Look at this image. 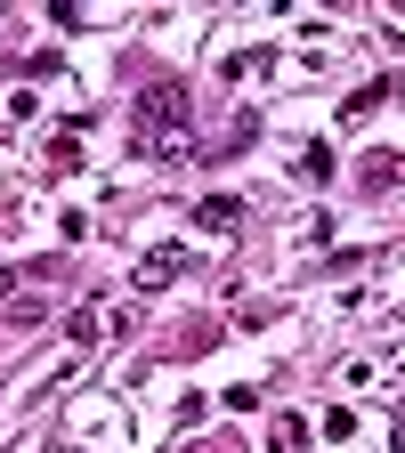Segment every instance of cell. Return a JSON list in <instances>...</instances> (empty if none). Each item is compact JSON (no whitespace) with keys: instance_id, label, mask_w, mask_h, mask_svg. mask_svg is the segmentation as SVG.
<instances>
[{"instance_id":"cell-9","label":"cell","mask_w":405,"mask_h":453,"mask_svg":"<svg viewBox=\"0 0 405 453\" xmlns=\"http://www.w3.org/2000/svg\"><path fill=\"white\" fill-rule=\"evenodd\" d=\"M332 170H340V162H332V146H308V154H300V179H308V187H324Z\"/></svg>"},{"instance_id":"cell-5","label":"cell","mask_w":405,"mask_h":453,"mask_svg":"<svg viewBox=\"0 0 405 453\" xmlns=\"http://www.w3.org/2000/svg\"><path fill=\"white\" fill-rule=\"evenodd\" d=\"M381 97H397V81H365L357 97H340V122H365V113H373Z\"/></svg>"},{"instance_id":"cell-2","label":"cell","mask_w":405,"mask_h":453,"mask_svg":"<svg viewBox=\"0 0 405 453\" xmlns=\"http://www.w3.org/2000/svg\"><path fill=\"white\" fill-rule=\"evenodd\" d=\"M236 219H244L236 195H203V203H195V226H211V235H236Z\"/></svg>"},{"instance_id":"cell-6","label":"cell","mask_w":405,"mask_h":453,"mask_svg":"<svg viewBox=\"0 0 405 453\" xmlns=\"http://www.w3.org/2000/svg\"><path fill=\"white\" fill-rule=\"evenodd\" d=\"M97 332H105L97 308H74V316H66V340H74V349H97Z\"/></svg>"},{"instance_id":"cell-8","label":"cell","mask_w":405,"mask_h":453,"mask_svg":"<svg viewBox=\"0 0 405 453\" xmlns=\"http://www.w3.org/2000/svg\"><path fill=\"white\" fill-rule=\"evenodd\" d=\"M276 453H308V421H300V413L276 421Z\"/></svg>"},{"instance_id":"cell-3","label":"cell","mask_w":405,"mask_h":453,"mask_svg":"<svg viewBox=\"0 0 405 453\" xmlns=\"http://www.w3.org/2000/svg\"><path fill=\"white\" fill-rule=\"evenodd\" d=\"M179 275H187V251H154V259H138V292H162Z\"/></svg>"},{"instance_id":"cell-4","label":"cell","mask_w":405,"mask_h":453,"mask_svg":"<svg viewBox=\"0 0 405 453\" xmlns=\"http://www.w3.org/2000/svg\"><path fill=\"white\" fill-rule=\"evenodd\" d=\"M357 179H365L373 195H389V187L405 179V154H365V170H357Z\"/></svg>"},{"instance_id":"cell-11","label":"cell","mask_w":405,"mask_h":453,"mask_svg":"<svg viewBox=\"0 0 405 453\" xmlns=\"http://www.w3.org/2000/svg\"><path fill=\"white\" fill-rule=\"evenodd\" d=\"M397 437H405V405H397Z\"/></svg>"},{"instance_id":"cell-1","label":"cell","mask_w":405,"mask_h":453,"mask_svg":"<svg viewBox=\"0 0 405 453\" xmlns=\"http://www.w3.org/2000/svg\"><path fill=\"white\" fill-rule=\"evenodd\" d=\"M187 122H195V105H187V89H179V81L138 89V146H146V138H170V130H187Z\"/></svg>"},{"instance_id":"cell-10","label":"cell","mask_w":405,"mask_h":453,"mask_svg":"<svg viewBox=\"0 0 405 453\" xmlns=\"http://www.w3.org/2000/svg\"><path fill=\"white\" fill-rule=\"evenodd\" d=\"M9 300H17V275H9V267H0V308H9Z\"/></svg>"},{"instance_id":"cell-7","label":"cell","mask_w":405,"mask_h":453,"mask_svg":"<svg viewBox=\"0 0 405 453\" xmlns=\"http://www.w3.org/2000/svg\"><path fill=\"white\" fill-rule=\"evenodd\" d=\"M9 324H17V332L49 324V300H41V292H17V300H9Z\"/></svg>"}]
</instances>
